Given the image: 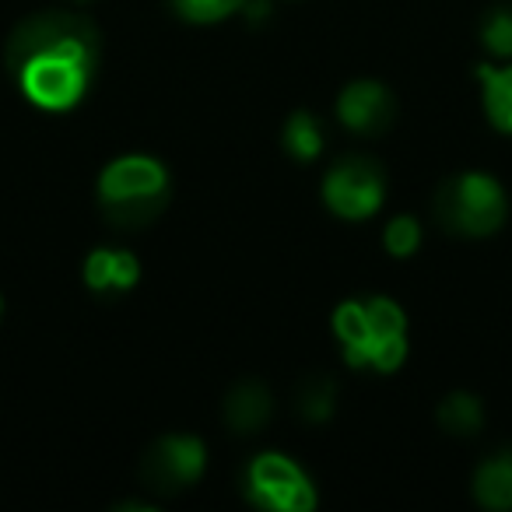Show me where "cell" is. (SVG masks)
Masks as SVG:
<instances>
[{
  "label": "cell",
  "mask_w": 512,
  "mask_h": 512,
  "mask_svg": "<svg viewBox=\"0 0 512 512\" xmlns=\"http://www.w3.org/2000/svg\"><path fill=\"white\" fill-rule=\"evenodd\" d=\"M386 197V172L376 158L348 155L323 179V200L334 214L348 221H362L379 211Z\"/></svg>",
  "instance_id": "cell-6"
},
{
  "label": "cell",
  "mask_w": 512,
  "mask_h": 512,
  "mask_svg": "<svg viewBox=\"0 0 512 512\" xmlns=\"http://www.w3.org/2000/svg\"><path fill=\"white\" fill-rule=\"evenodd\" d=\"M383 242H386V253L393 256H414L421 246V225L411 218V214H400L386 225L383 232Z\"/></svg>",
  "instance_id": "cell-18"
},
{
  "label": "cell",
  "mask_w": 512,
  "mask_h": 512,
  "mask_svg": "<svg viewBox=\"0 0 512 512\" xmlns=\"http://www.w3.org/2000/svg\"><path fill=\"white\" fill-rule=\"evenodd\" d=\"M137 278H141V264H137V256L127 253V249L99 246L85 260V285L99 295L130 292L137 285Z\"/></svg>",
  "instance_id": "cell-10"
},
{
  "label": "cell",
  "mask_w": 512,
  "mask_h": 512,
  "mask_svg": "<svg viewBox=\"0 0 512 512\" xmlns=\"http://www.w3.org/2000/svg\"><path fill=\"white\" fill-rule=\"evenodd\" d=\"M0 320H4V295H0Z\"/></svg>",
  "instance_id": "cell-20"
},
{
  "label": "cell",
  "mask_w": 512,
  "mask_h": 512,
  "mask_svg": "<svg viewBox=\"0 0 512 512\" xmlns=\"http://www.w3.org/2000/svg\"><path fill=\"white\" fill-rule=\"evenodd\" d=\"M46 50H81L99 57V25L78 11H43L15 25L4 46V64L15 74L29 57Z\"/></svg>",
  "instance_id": "cell-5"
},
{
  "label": "cell",
  "mask_w": 512,
  "mask_h": 512,
  "mask_svg": "<svg viewBox=\"0 0 512 512\" xmlns=\"http://www.w3.org/2000/svg\"><path fill=\"white\" fill-rule=\"evenodd\" d=\"M439 425L449 435H474L484 425V407L474 393H449L439 404Z\"/></svg>",
  "instance_id": "cell-15"
},
{
  "label": "cell",
  "mask_w": 512,
  "mask_h": 512,
  "mask_svg": "<svg viewBox=\"0 0 512 512\" xmlns=\"http://www.w3.org/2000/svg\"><path fill=\"white\" fill-rule=\"evenodd\" d=\"M274 414V397L267 390V383L260 379H242L228 390L225 397V421L235 435H253L271 421Z\"/></svg>",
  "instance_id": "cell-11"
},
{
  "label": "cell",
  "mask_w": 512,
  "mask_h": 512,
  "mask_svg": "<svg viewBox=\"0 0 512 512\" xmlns=\"http://www.w3.org/2000/svg\"><path fill=\"white\" fill-rule=\"evenodd\" d=\"M334 334L348 365L362 369L372 365L376 372H397L407 358V320L397 302L383 299H351L337 306Z\"/></svg>",
  "instance_id": "cell-1"
},
{
  "label": "cell",
  "mask_w": 512,
  "mask_h": 512,
  "mask_svg": "<svg viewBox=\"0 0 512 512\" xmlns=\"http://www.w3.org/2000/svg\"><path fill=\"white\" fill-rule=\"evenodd\" d=\"M432 214L446 232L453 235H491L509 214V200L498 179L488 172H460L439 183L432 197Z\"/></svg>",
  "instance_id": "cell-3"
},
{
  "label": "cell",
  "mask_w": 512,
  "mask_h": 512,
  "mask_svg": "<svg viewBox=\"0 0 512 512\" xmlns=\"http://www.w3.org/2000/svg\"><path fill=\"white\" fill-rule=\"evenodd\" d=\"M71 4H85V0H71Z\"/></svg>",
  "instance_id": "cell-21"
},
{
  "label": "cell",
  "mask_w": 512,
  "mask_h": 512,
  "mask_svg": "<svg viewBox=\"0 0 512 512\" xmlns=\"http://www.w3.org/2000/svg\"><path fill=\"white\" fill-rule=\"evenodd\" d=\"M474 498L484 509H512V449L488 456L474 474Z\"/></svg>",
  "instance_id": "cell-12"
},
{
  "label": "cell",
  "mask_w": 512,
  "mask_h": 512,
  "mask_svg": "<svg viewBox=\"0 0 512 512\" xmlns=\"http://www.w3.org/2000/svg\"><path fill=\"white\" fill-rule=\"evenodd\" d=\"M99 57L81 50H46L29 57L15 71L22 92L29 95L36 106L43 109H71L88 92V78H92Z\"/></svg>",
  "instance_id": "cell-4"
},
{
  "label": "cell",
  "mask_w": 512,
  "mask_h": 512,
  "mask_svg": "<svg viewBox=\"0 0 512 512\" xmlns=\"http://www.w3.org/2000/svg\"><path fill=\"white\" fill-rule=\"evenodd\" d=\"M292 407L302 421L320 425V421H327L337 407V383L330 376H323V372H309V376H302L299 386H295Z\"/></svg>",
  "instance_id": "cell-13"
},
{
  "label": "cell",
  "mask_w": 512,
  "mask_h": 512,
  "mask_svg": "<svg viewBox=\"0 0 512 512\" xmlns=\"http://www.w3.org/2000/svg\"><path fill=\"white\" fill-rule=\"evenodd\" d=\"M169 172L148 155H123L99 176V207L109 225L144 228L169 204Z\"/></svg>",
  "instance_id": "cell-2"
},
{
  "label": "cell",
  "mask_w": 512,
  "mask_h": 512,
  "mask_svg": "<svg viewBox=\"0 0 512 512\" xmlns=\"http://www.w3.org/2000/svg\"><path fill=\"white\" fill-rule=\"evenodd\" d=\"M172 8L190 22H221V18L246 8V0H172Z\"/></svg>",
  "instance_id": "cell-19"
},
{
  "label": "cell",
  "mask_w": 512,
  "mask_h": 512,
  "mask_svg": "<svg viewBox=\"0 0 512 512\" xmlns=\"http://www.w3.org/2000/svg\"><path fill=\"white\" fill-rule=\"evenodd\" d=\"M246 495L253 505L271 512H309L316 505V488L295 460L281 453L256 456L246 470Z\"/></svg>",
  "instance_id": "cell-7"
},
{
  "label": "cell",
  "mask_w": 512,
  "mask_h": 512,
  "mask_svg": "<svg viewBox=\"0 0 512 512\" xmlns=\"http://www.w3.org/2000/svg\"><path fill=\"white\" fill-rule=\"evenodd\" d=\"M204 442L193 435H162L158 442H151L148 453L141 460V481L144 488L158 491V495H172L183 491L204 474Z\"/></svg>",
  "instance_id": "cell-8"
},
{
  "label": "cell",
  "mask_w": 512,
  "mask_h": 512,
  "mask_svg": "<svg viewBox=\"0 0 512 512\" xmlns=\"http://www.w3.org/2000/svg\"><path fill=\"white\" fill-rule=\"evenodd\" d=\"M481 43L488 46L491 57H512V8L498 4L484 15Z\"/></svg>",
  "instance_id": "cell-17"
},
{
  "label": "cell",
  "mask_w": 512,
  "mask_h": 512,
  "mask_svg": "<svg viewBox=\"0 0 512 512\" xmlns=\"http://www.w3.org/2000/svg\"><path fill=\"white\" fill-rule=\"evenodd\" d=\"M285 151L299 162H313L323 151V127L313 113H292L285 123Z\"/></svg>",
  "instance_id": "cell-16"
},
{
  "label": "cell",
  "mask_w": 512,
  "mask_h": 512,
  "mask_svg": "<svg viewBox=\"0 0 512 512\" xmlns=\"http://www.w3.org/2000/svg\"><path fill=\"white\" fill-rule=\"evenodd\" d=\"M484 95V113L502 134H512V64L509 67H477Z\"/></svg>",
  "instance_id": "cell-14"
},
{
  "label": "cell",
  "mask_w": 512,
  "mask_h": 512,
  "mask_svg": "<svg viewBox=\"0 0 512 512\" xmlns=\"http://www.w3.org/2000/svg\"><path fill=\"white\" fill-rule=\"evenodd\" d=\"M337 116L348 130L362 137H376L393 127L397 120V99L379 81H355L337 99Z\"/></svg>",
  "instance_id": "cell-9"
}]
</instances>
